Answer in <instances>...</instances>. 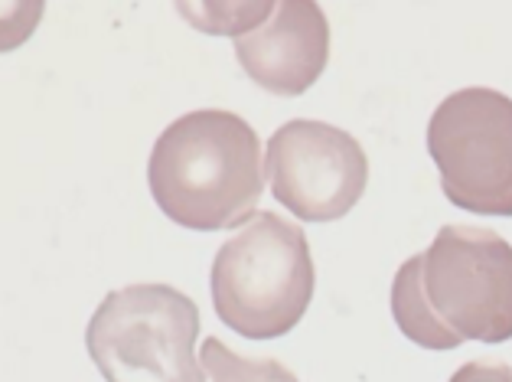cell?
<instances>
[{"instance_id":"obj_1","label":"cell","mask_w":512,"mask_h":382,"mask_svg":"<svg viewBox=\"0 0 512 382\" xmlns=\"http://www.w3.org/2000/svg\"><path fill=\"white\" fill-rule=\"evenodd\" d=\"M265 180L255 128L226 108H199L167 125L147 164L164 216L196 232L245 226L258 213Z\"/></svg>"},{"instance_id":"obj_2","label":"cell","mask_w":512,"mask_h":382,"mask_svg":"<svg viewBox=\"0 0 512 382\" xmlns=\"http://www.w3.org/2000/svg\"><path fill=\"white\" fill-rule=\"evenodd\" d=\"M317 271L304 229L258 209L212 258L209 291L219 320L239 337L274 340L301 324Z\"/></svg>"},{"instance_id":"obj_3","label":"cell","mask_w":512,"mask_h":382,"mask_svg":"<svg viewBox=\"0 0 512 382\" xmlns=\"http://www.w3.org/2000/svg\"><path fill=\"white\" fill-rule=\"evenodd\" d=\"M199 330L193 298L144 281L105 294L85 327V347L105 382H206Z\"/></svg>"},{"instance_id":"obj_4","label":"cell","mask_w":512,"mask_h":382,"mask_svg":"<svg viewBox=\"0 0 512 382\" xmlns=\"http://www.w3.org/2000/svg\"><path fill=\"white\" fill-rule=\"evenodd\" d=\"M428 154L441 190L477 216H512V98L496 89H460L434 108Z\"/></svg>"},{"instance_id":"obj_5","label":"cell","mask_w":512,"mask_h":382,"mask_svg":"<svg viewBox=\"0 0 512 382\" xmlns=\"http://www.w3.org/2000/svg\"><path fill=\"white\" fill-rule=\"evenodd\" d=\"M434 317L467 343L512 340V245L486 226H444L421 252Z\"/></svg>"},{"instance_id":"obj_6","label":"cell","mask_w":512,"mask_h":382,"mask_svg":"<svg viewBox=\"0 0 512 382\" xmlns=\"http://www.w3.org/2000/svg\"><path fill=\"white\" fill-rule=\"evenodd\" d=\"M265 177L287 213L304 223H336L369 187V157L349 131L294 118L271 134Z\"/></svg>"},{"instance_id":"obj_7","label":"cell","mask_w":512,"mask_h":382,"mask_svg":"<svg viewBox=\"0 0 512 382\" xmlns=\"http://www.w3.org/2000/svg\"><path fill=\"white\" fill-rule=\"evenodd\" d=\"M235 59L268 95H304L330 63V23L314 0H281L235 33Z\"/></svg>"},{"instance_id":"obj_8","label":"cell","mask_w":512,"mask_h":382,"mask_svg":"<svg viewBox=\"0 0 512 382\" xmlns=\"http://www.w3.org/2000/svg\"><path fill=\"white\" fill-rule=\"evenodd\" d=\"M392 317L398 330L424 350H454L460 340L434 317L421 288V255L402 262L392 281Z\"/></svg>"},{"instance_id":"obj_9","label":"cell","mask_w":512,"mask_h":382,"mask_svg":"<svg viewBox=\"0 0 512 382\" xmlns=\"http://www.w3.org/2000/svg\"><path fill=\"white\" fill-rule=\"evenodd\" d=\"M199 360H203L209 382H297V376L284 363L271 360V356L248 360V356L226 347L219 337L203 340Z\"/></svg>"},{"instance_id":"obj_10","label":"cell","mask_w":512,"mask_h":382,"mask_svg":"<svg viewBox=\"0 0 512 382\" xmlns=\"http://www.w3.org/2000/svg\"><path fill=\"white\" fill-rule=\"evenodd\" d=\"M447 382H512V366L503 360H470Z\"/></svg>"}]
</instances>
